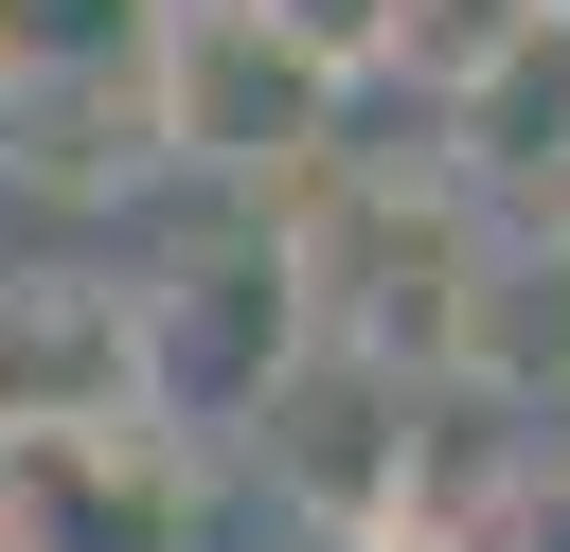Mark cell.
Returning <instances> with one entry per match:
<instances>
[{
    "mask_svg": "<svg viewBox=\"0 0 570 552\" xmlns=\"http://www.w3.org/2000/svg\"><path fill=\"white\" fill-rule=\"evenodd\" d=\"M338 71H303L249 0H160L142 18V142L160 160H196V178H249V196H285L303 160H338Z\"/></svg>",
    "mask_w": 570,
    "mask_h": 552,
    "instance_id": "6da1fadb",
    "label": "cell"
},
{
    "mask_svg": "<svg viewBox=\"0 0 570 552\" xmlns=\"http://www.w3.org/2000/svg\"><path fill=\"white\" fill-rule=\"evenodd\" d=\"M249 445H267V481H285L321 534H410V481H428V445H410V374H392V356H356V338H303V356L267 374Z\"/></svg>",
    "mask_w": 570,
    "mask_h": 552,
    "instance_id": "7a4b0ae2",
    "label": "cell"
},
{
    "mask_svg": "<svg viewBox=\"0 0 570 552\" xmlns=\"http://www.w3.org/2000/svg\"><path fill=\"white\" fill-rule=\"evenodd\" d=\"M142 410V285L107 267H0V445H89Z\"/></svg>",
    "mask_w": 570,
    "mask_h": 552,
    "instance_id": "3957f363",
    "label": "cell"
},
{
    "mask_svg": "<svg viewBox=\"0 0 570 552\" xmlns=\"http://www.w3.org/2000/svg\"><path fill=\"white\" fill-rule=\"evenodd\" d=\"M445 374H481L499 410H552L570 392V196H534V214L481 231L463 321H445Z\"/></svg>",
    "mask_w": 570,
    "mask_h": 552,
    "instance_id": "277c9868",
    "label": "cell"
},
{
    "mask_svg": "<svg viewBox=\"0 0 570 552\" xmlns=\"http://www.w3.org/2000/svg\"><path fill=\"white\" fill-rule=\"evenodd\" d=\"M0 552H178V481L142 427L89 445H0Z\"/></svg>",
    "mask_w": 570,
    "mask_h": 552,
    "instance_id": "5b68a950",
    "label": "cell"
},
{
    "mask_svg": "<svg viewBox=\"0 0 570 552\" xmlns=\"http://www.w3.org/2000/svg\"><path fill=\"white\" fill-rule=\"evenodd\" d=\"M534 18H552V0H392V89H428V107H445V89H481Z\"/></svg>",
    "mask_w": 570,
    "mask_h": 552,
    "instance_id": "8992f818",
    "label": "cell"
},
{
    "mask_svg": "<svg viewBox=\"0 0 570 552\" xmlns=\"http://www.w3.org/2000/svg\"><path fill=\"white\" fill-rule=\"evenodd\" d=\"M249 18H267L303 71H338V89H374V71H392V0H249Z\"/></svg>",
    "mask_w": 570,
    "mask_h": 552,
    "instance_id": "52a82bcc",
    "label": "cell"
}]
</instances>
